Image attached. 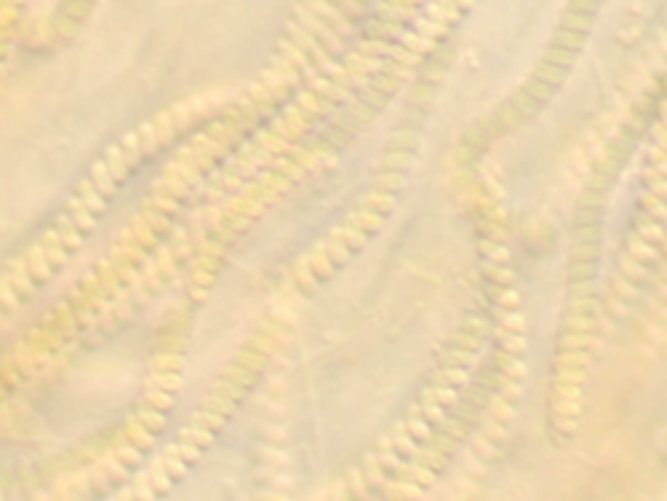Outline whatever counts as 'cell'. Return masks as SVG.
<instances>
[{"label": "cell", "mask_w": 667, "mask_h": 501, "mask_svg": "<svg viewBox=\"0 0 667 501\" xmlns=\"http://www.w3.org/2000/svg\"><path fill=\"white\" fill-rule=\"evenodd\" d=\"M250 115H253V107L235 102L232 110H227L209 128L196 133L188 141V147H183L172 157L162 178L157 181L152 196L130 217V222L123 227L118 241L110 246L107 256L97 261L92 272L71 290L68 298L58 303L50 316L42 324H37L29 332V337L11 353L8 361L0 366V394L11 392L42 366L50 363L71 339L86 332L89 324L128 287L138 267L164 235V230H170V222L178 215L183 199L212 170V164L222 157L230 141H235Z\"/></svg>", "instance_id": "6da1fadb"}, {"label": "cell", "mask_w": 667, "mask_h": 501, "mask_svg": "<svg viewBox=\"0 0 667 501\" xmlns=\"http://www.w3.org/2000/svg\"><path fill=\"white\" fill-rule=\"evenodd\" d=\"M222 99L224 92H204V95L180 99V102L170 104L167 110L157 113L154 118L141 123L130 133H126L118 144H112L107 155L94 162L92 175L78 186L76 196L68 201V207L58 217V222L0 279V313L13 308L21 298H26L39 282L50 279L55 269L71 259V253L94 230L97 219L104 212V204L115 193L118 181L141 157L154 155L157 149L167 144L172 136H178L188 123L209 113L216 104H222Z\"/></svg>", "instance_id": "7a4b0ae2"}, {"label": "cell", "mask_w": 667, "mask_h": 501, "mask_svg": "<svg viewBox=\"0 0 667 501\" xmlns=\"http://www.w3.org/2000/svg\"><path fill=\"white\" fill-rule=\"evenodd\" d=\"M284 329H287V319L282 313L271 316L264 327L258 329L256 334L243 345L238 358L227 366V371L219 376L212 392L204 397L201 407L193 413V421L180 431L178 441L172 447H167L162 452V457L157 459L146 473H141L128 488H123L118 493L120 499H159L175 485L178 478L185 476V470L204 454L206 447L214 441L216 431L235 413L243 394L248 392L258 371L269 361V355L274 353L279 339L284 337Z\"/></svg>", "instance_id": "3957f363"}, {"label": "cell", "mask_w": 667, "mask_h": 501, "mask_svg": "<svg viewBox=\"0 0 667 501\" xmlns=\"http://www.w3.org/2000/svg\"><path fill=\"white\" fill-rule=\"evenodd\" d=\"M482 250L488 259V279L498 313V337H501V361H498V387L488 407V418L472 447L470 467L477 473L485 470L501 449L506 433L511 428L516 405L524 392L527 373V327L519 306V293L513 287L511 256L506 248L503 222L493 212L488 215V233L482 238Z\"/></svg>", "instance_id": "277c9868"}, {"label": "cell", "mask_w": 667, "mask_h": 501, "mask_svg": "<svg viewBox=\"0 0 667 501\" xmlns=\"http://www.w3.org/2000/svg\"><path fill=\"white\" fill-rule=\"evenodd\" d=\"M183 337H164V345L159 347L149 363V376L144 384L141 402L128 418L126 428L112 439L110 449L86 465L78 473H71L52 485L50 496H86V493H99L110 488L112 483H120L130 470L141 462L146 449L154 444L157 433L167 425V415L175 405V394L183 387V368H185V355H183Z\"/></svg>", "instance_id": "5b68a950"}, {"label": "cell", "mask_w": 667, "mask_h": 501, "mask_svg": "<svg viewBox=\"0 0 667 501\" xmlns=\"http://www.w3.org/2000/svg\"><path fill=\"white\" fill-rule=\"evenodd\" d=\"M482 329H485V321L482 319H472L470 324H467L459 342L453 345V350L448 353L443 366L438 368L433 381L428 384V389H425L422 397L417 399V405L412 407L410 415L393 428V433L388 439H384L378 444L376 454H373L368 462V473L376 478L373 483H381L384 473H388L391 467L399 465L404 457H410L412 452L428 439L430 431L443 421L446 410L451 407V402L456 399L462 384L467 381L470 363H472V358H475V353H477L479 337H482Z\"/></svg>", "instance_id": "8992f818"}, {"label": "cell", "mask_w": 667, "mask_h": 501, "mask_svg": "<svg viewBox=\"0 0 667 501\" xmlns=\"http://www.w3.org/2000/svg\"><path fill=\"white\" fill-rule=\"evenodd\" d=\"M594 321H597V311L592 298V282L584 279L573 285L561 342H558L553 389H550V425L561 441H568L579 428L584 384H587L592 363Z\"/></svg>", "instance_id": "52a82bcc"}, {"label": "cell", "mask_w": 667, "mask_h": 501, "mask_svg": "<svg viewBox=\"0 0 667 501\" xmlns=\"http://www.w3.org/2000/svg\"><path fill=\"white\" fill-rule=\"evenodd\" d=\"M642 212L636 219L628 246H625L620 274L613 282V298L608 303L610 319H620L628 303L636 295V287L649 272L651 261L657 259V246L667 230V110L654 133L651 164L647 173V191L642 196Z\"/></svg>", "instance_id": "ba28073f"}, {"label": "cell", "mask_w": 667, "mask_h": 501, "mask_svg": "<svg viewBox=\"0 0 667 501\" xmlns=\"http://www.w3.org/2000/svg\"><path fill=\"white\" fill-rule=\"evenodd\" d=\"M404 183L402 170H391L381 178V186L373 188L365 196L362 207H357L347 217V222L339 227H334L329 238L321 241L316 248L310 250L308 256L295 264L292 269V279L295 285L308 293L313 287L331 274L334 269L344 264L357 248H362L368 243L370 235L378 233V227L384 225V219L391 215V209L396 207V191Z\"/></svg>", "instance_id": "9c48e42d"}, {"label": "cell", "mask_w": 667, "mask_h": 501, "mask_svg": "<svg viewBox=\"0 0 667 501\" xmlns=\"http://www.w3.org/2000/svg\"><path fill=\"white\" fill-rule=\"evenodd\" d=\"M331 3L334 0H300L271 66L248 89V95H245L248 102L261 107L269 99H274L284 87H290V81L298 78V73L308 63V55L316 47L318 32L324 26V18L331 11Z\"/></svg>", "instance_id": "30bf717a"}, {"label": "cell", "mask_w": 667, "mask_h": 501, "mask_svg": "<svg viewBox=\"0 0 667 501\" xmlns=\"http://www.w3.org/2000/svg\"><path fill=\"white\" fill-rule=\"evenodd\" d=\"M24 3L26 0H0V71H3L6 55H8L11 37H13V29H16L18 13L24 8Z\"/></svg>", "instance_id": "8fae6325"}, {"label": "cell", "mask_w": 667, "mask_h": 501, "mask_svg": "<svg viewBox=\"0 0 667 501\" xmlns=\"http://www.w3.org/2000/svg\"><path fill=\"white\" fill-rule=\"evenodd\" d=\"M651 327H649V337H654L657 332H662L667 321V243H665V264H662V274H659L657 282V295H654V303H651Z\"/></svg>", "instance_id": "7c38bea8"}, {"label": "cell", "mask_w": 667, "mask_h": 501, "mask_svg": "<svg viewBox=\"0 0 667 501\" xmlns=\"http://www.w3.org/2000/svg\"><path fill=\"white\" fill-rule=\"evenodd\" d=\"M662 454H665V457H667V433H665V436H662Z\"/></svg>", "instance_id": "4fadbf2b"}]
</instances>
